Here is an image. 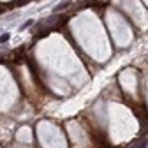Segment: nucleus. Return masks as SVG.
<instances>
[{"label": "nucleus", "mask_w": 148, "mask_h": 148, "mask_svg": "<svg viewBox=\"0 0 148 148\" xmlns=\"http://www.w3.org/2000/svg\"><path fill=\"white\" fill-rule=\"evenodd\" d=\"M69 4H71V2H69V0H65V2H62V4H58L57 7H55V11H53V12H60L62 9H65V7H69Z\"/></svg>", "instance_id": "1"}, {"label": "nucleus", "mask_w": 148, "mask_h": 148, "mask_svg": "<svg viewBox=\"0 0 148 148\" xmlns=\"http://www.w3.org/2000/svg\"><path fill=\"white\" fill-rule=\"evenodd\" d=\"M30 25H34V20H27V21H25V23H23V25L20 27V30H27V28H28Z\"/></svg>", "instance_id": "2"}, {"label": "nucleus", "mask_w": 148, "mask_h": 148, "mask_svg": "<svg viewBox=\"0 0 148 148\" xmlns=\"http://www.w3.org/2000/svg\"><path fill=\"white\" fill-rule=\"evenodd\" d=\"M7 41H9V34H2V35H0V44H4Z\"/></svg>", "instance_id": "3"}, {"label": "nucleus", "mask_w": 148, "mask_h": 148, "mask_svg": "<svg viewBox=\"0 0 148 148\" xmlns=\"http://www.w3.org/2000/svg\"><path fill=\"white\" fill-rule=\"evenodd\" d=\"M146 145H148V139H145V141H143L141 145H138L136 148H146Z\"/></svg>", "instance_id": "4"}]
</instances>
